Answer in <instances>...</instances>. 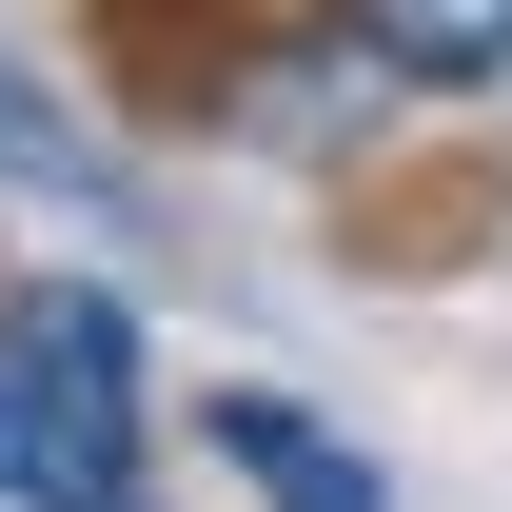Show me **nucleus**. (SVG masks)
Instances as JSON below:
<instances>
[{"mask_svg":"<svg viewBox=\"0 0 512 512\" xmlns=\"http://www.w3.org/2000/svg\"><path fill=\"white\" fill-rule=\"evenodd\" d=\"M0 512H158V375L119 276L0 296Z\"/></svg>","mask_w":512,"mask_h":512,"instance_id":"f257e3e1","label":"nucleus"},{"mask_svg":"<svg viewBox=\"0 0 512 512\" xmlns=\"http://www.w3.org/2000/svg\"><path fill=\"white\" fill-rule=\"evenodd\" d=\"M197 434H217V473H237L256 512H394V473H375V453L335 434V414H296V394H256V375L217 394Z\"/></svg>","mask_w":512,"mask_h":512,"instance_id":"f03ea898","label":"nucleus"},{"mask_svg":"<svg viewBox=\"0 0 512 512\" xmlns=\"http://www.w3.org/2000/svg\"><path fill=\"white\" fill-rule=\"evenodd\" d=\"M335 40H355L394 99H493L512 79V0H335Z\"/></svg>","mask_w":512,"mask_h":512,"instance_id":"7ed1b4c3","label":"nucleus"},{"mask_svg":"<svg viewBox=\"0 0 512 512\" xmlns=\"http://www.w3.org/2000/svg\"><path fill=\"white\" fill-rule=\"evenodd\" d=\"M0 178H20V197H99V138H79L40 79H0Z\"/></svg>","mask_w":512,"mask_h":512,"instance_id":"20e7f679","label":"nucleus"}]
</instances>
